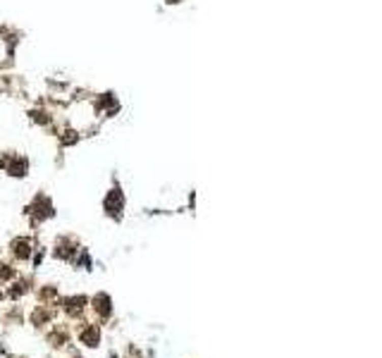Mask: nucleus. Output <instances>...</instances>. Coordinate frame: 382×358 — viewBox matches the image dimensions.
<instances>
[{
  "label": "nucleus",
  "instance_id": "obj_1",
  "mask_svg": "<svg viewBox=\"0 0 382 358\" xmlns=\"http://www.w3.org/2000/svg\"><path fill=\"white\" fill-rule=\"evenodd\" d=\"M74 253H77V244L70 242V239H63L55 249V256L63 258V260H74Z\"/></svg>",
  "mask_w": 382,
  "mask_h": 358
},
{
  "label": "nucleus",
  "instance_id": "obj_2",
  "mask_svg": "<svg viewBox=\"0 0 382 358\" xmlns=\"http://www.w3.org/2000/svg\"><path fill=\"white\" fill-rule=\"evenodd\" d=\"M32 242L29 239H17V242H12V253H15L19 260H24V258H29V253H32Z\"/></svg>",
  "mask_w": 382,
  "mask_h": 358
},
{
  "label": "nucleus",
  "instance_id": "obj_3",
  "mask_svg": "<svg viewBox=\"0 0 382 358\" xmlns=\"http://www.w3.org/2000/svg\"><path fill=\"white\" fill-rule=\"evenodd\" d=\"M98 339H101V332H98V327L96 325H89L84 332H81V342H84L86 346H96Z\"/></svg>",
  "mask_w": 382,
  "mask_h": 358
},
{
  "label": "nucleus",
  "instance_id": "obj_4",
  "mask_svg": "<svg viewBox=\"0 0 382 358\" xmlns=\"http://www.w3.org/2000/svg\"><path fill=\"white\" fill-rule=\"evenodd\" d=\"M84 304H86L84 296H74V299H67V301H65V311L70 313V315H79V313H81V308H84Z\"/></svg>",
  "mask_w": 382,
  "mask_h": 358
},
{
  "label": "nucleus",
  "instance_id": "obj_5",
  "mask_svg": "<svg viewBox=\"0 0 382 358\" xmlns=\"http://www.w3.org/2000/svg\"><path fill=\"white\" fill-rule=\"evenodd\" d=\"M94 304H96V308H98V313H101L103 318H108V315H110V296L108 294H98L94 299Z\"/></svg>",
  "mask_w": 382,
  "mask_h": 358
},
{
  "label": "nucleus",
  "instance_id": "obj_6",
  "mask_svg": "<svg viewBox=\"0 0 382 358\" xmlns=\"http://www.w3.org/2000/svg\"><path fill=\"white\" fill-rule=\"evenodd\" d=\"M8 277H12V270L8 265H0V280H8Z\"/></svg>",
  "mask_w": 382,
  "mask_h": 358
},
{
  "label": "nucleus",
  "instance_id": "obj_7",
  "mask_svg": "<svg viewBox=\"0 0 382 358\" xmlns=\"http://www.w3.org/2000/svg\"><path fill=\"white\" fill-rule=\"evenodd\" d=\"M0 358H5V351H3V346H0Z\"/></svg>",
  "mask_w": 382,
  "mask_h": 358
}]
</instances>
